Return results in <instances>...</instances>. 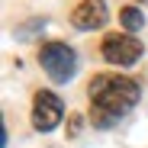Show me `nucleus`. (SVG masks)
<instances>
[{
	"instance_id": "obj_1",
	"label": "nucleus",
	"mask_w": 148,
	"mask_h": 148,
	"mask_svg": "<svg viewBox=\"0 0 148 148\" xmlns=\"http://www.w3.org/2000/svg\"><path fill=\"white\" fill-rule=\"evenodd\" d=\"M90 119L97 129H110L138 103V84L126 74H97L90 81Z\"/></svg>"
},
{
	"instance_id": "obj_2",
	"label": "nucleus",
	"mask_w": 148,
	"mask_h": 148,
	"mask_svg": "<svg viewBox=\"0 0 148 148\" xmlns=\"http://www.w3.org/2000/svg\"><path fill=\"white\" fill-rule=\"evenodd\" d=\"M39 64L45 68V74L55 84H68L74 77V68H77V58L64 42H45L39 48Z\"/></svg>"
},
{
	"instance_id": "obj_4",
	"label": "nucleus",
	"mask_w": 148,
	"mask_h": 148,
	"mask_svg": "<svg viewBox=\"0 0 148 148\" xmlns=\"http://www.w3.org/2000/svg\"><path fill=\"white\" fill-rule=\"evenodd\" d=\"M61 116H64V106H61V100H58V93L39 90L36 100H32V126H36L39 132H52L58 122H61Z\"/></svg>"
},
{
	"instance_id": "obj_5",
	"label": "nucleus",
	"mask_w": 148,
	"mask_h": 148,
	"mask_svg": "<svg viewBox=\"0 0 148 148\" xmlns=\"http://www.w3.org/2000/svg\"><path fill=\"white\" fill-rule=\"evenodd\" d=\"M71 23H74V29H81V32L100 29L106 23V3L103 0H81V3L74 7V13H71Z\"/></svg>"
},
{
	"instance_id": "obj_6",
	"label": "nucleus",
	"mask_w": 148,
	"mask_h": 148,
	"mask_svg": "<svg viewBox=\"0 0 148 148\" xmlns=\"http://www.w3.org/2000/svg\"><path fill=\"white\" fill-rule=\"evenodd\" d=\"M119 23H122V29L132 36V32H138V29L145 26V16H142V10H135V7H122V10H119Z\"/></svg>"
},
{
	"instance_id": "obj_7",
	"label": "nucleus",
	"mask_w": 148,
	"mask_h": 148,
	"mask_svg": "<svg viewBox=\"0 0 148 148\" xmlns=\"http://www.w3.org/2000/svg\"><path fill=\"white\" fill-rule=\"evenodd\" d=\"M135 3H138V0H135Z\"/></svg>"
},
{
	"instance_id": "obj_3",
	"label": "nucleus",
	"mask_w": 148,
	"mask_h": 148,
	"mask_svg": "<svg viewBox=\"0 0 148 148\" xmlns=\"http://www.w3.org/2000/svg\"><path fill=\"white\" fill-rule=\"evenodd\" d=\"M100 55L110 61V64H119V68H129L142 58V42L129 32H113L100 42Z\"/></svg>"
}]
</instances>
